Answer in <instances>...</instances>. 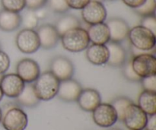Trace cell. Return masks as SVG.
Wrapping results in <instances>:
<instances>
[{
    "mask_svg": "<svg viewBox=\"0 0 156 130\" xmlns=\"http://www.w3.org/2000/svg\"><path fill=\"white\" fill-rule=\"evenodd\" d=\"M62 45L66 50L71 53H80L88 47L90 40L87 30L81 27H75L60 37Z\"/></svg>",
    "mask_w": 156,
    "mask_h": 130,
    "instance_id": "obj_1",
    "label": "cell"
},
{
    "mask_svg": "<svg viewBox=\"0 0 156 130\" xmlns=\"http://www.w3.org/2000/svg\"><path fill=\"white\" fill-rule=\"evenodd\" d=\"M59 82L60 81L50 71L41 73L33 84L38 98L44 101L54 98L57 95Z\"/></svg>",
    "mask_w": 156,
    "mask_h": 130,
    "instance_id": "obj_2",
    "label": "cell"
},
{
    "mask_svg": "<svg viewBox=\"0 0 156 130\" xmlns=\"http://www.w3.org/2000/svg\"><path fill=\"white\" fill-rule=\"evenodd\" d=\"M127 38L133 48L143 53H148L155 47V33L141 24L129 29Z\"/></svg>",
    "mask_w": 156,
    "mask_h": 130,
    "instance_id": "obj_3",
    "label": "cell"
},
{
    "mask_svg": "<svg viewBox=\"0 0 156 130\" xmlns=\"http://www.w3.org/2000/svg\"><path fill=\"white\" fill-rule=\"evenodd\" d=\"M15 44L21 53L24 54L34 53L41 48L39 38L35 30L24 28L15 37Z\"/></svg>",
    "mask_w": 156,
    "mask_h": 130,
    "instance_id": "obj_4",
    "label": "cell"
},
{
    "mask_svg": "<svg viewBox=\"0 0 156 130\" xmlns=\"http://www.w3.org/2000/svg\"><path fill=\"white\" fill-rule=\"evenodd\" d=\"M132 66L141 79L156 75V58L152 53H144L133 56Z\"/></svg>",
    "mask_w": 156,
    "mask_h": 130,
    "instance_id": "obj_5",
    "label": "cell"
},
{
    "mask_svg": "<svg viewBox=\"0 0 156 130\" xmlns=\"http://www.w3.org/2000/svg\"><path fill=\"white\" fill-rule=\"evenodd\" d=\"M2 123L5 130H24L28 124V117L22 109L14 107L2 115Z\"/></svg>",
    "mask_w": 156,
    "mask_h": 130,
    "instance_id": "obj_6",
    "label": "cell"
},
{
    "mask_svg": "<svg viewBox=\"0 0 156 130\" xmlns=\"http://www.w3.org/2000/svg\"><path fill=\"white\" fill-rule=\"evenodd\" d=\"M108 12L103 3L99 0H91L82 9V18L89 25L105 22Z\"/></svg>",
    "mask_w": 156,
    "mask_h": 130,
    "instance_id": "obj_7",
    "label": "cell"
},
{
    "mask_svg": "<svg viewBox=\"0 0 156 130\" xmlns=\"http://www.w3.org/2000/svg\"><path fill=\"white\" fill-rule=\"evenodd\" d=\"M92 113L94 123L100 127H111L118 120L117 112L111 104L101 103Z\"/></svg>",
    "mask_w": 156,
    "mask_h": 130,
    "instance_id": "obj_8",
    "label": "cell"
},
{
    "mask_svg": "<svg viewBox=\"0 0 156 130\" xmlns=\"http://www.w3.org/2000/svg\"><path fill=\"white\" fill-rule=\"evenodd\" d=\"M148 118L147 114L138 105L133 103L126 109L123 122L129 130H143Z\"/></svg>",
    "mask_w": 156,
    "mask_h": 130,
    "instance_id": "obj_9",
    "label": "cell"
},
{
    "mask_svg": "<svg viewBox=\"0 0 156 130\" xmlns=\"http://www.w3.org/2000/svg\"><path fill=\"white\" fill-rule=\"evenodd\" d=\"M41 73L39 64L32 59L25 58L21 59L16 65V74L24 83H34Z\"/></svg>",
    "mask_w": 156,
    "mask_h": 130,
    "instance_id": "obj_10",
    "label": "cell"
},
{
    "mask_svg": "<svg viewBox=\"0 0 156 130\" xmlns=\"http://www.w3.org/2000/svg\"><path fill=\"white\" fill-rule=\"evenodd\" d=\"M50 72L59 81L72 79L74 75L75 68L69 59L63 56H57L50 62Z\"/></svg>",
    "mask_w": 156,
    "mask_h": 130,
    "instance_id": "obj_11",
    "label": "cell"
},
{
    "mask_svg": "<svg viewBox=\"0 0 156 130\" xmlns=\"http://www.w3.org/2000/svg\"><path fill=\"white\" fill-rule=\"evenodd\" d=\"M24 81L16 73L3 75L0 80V87L3 94L10 98H16L24 89Z\"/></svg>",
    "mask_w": 156,
    "mask_h": 130,
    "instance_id": "obj_12",
    "label": "cell"
},
{
    "mask_svg": "<svg viewBox=\"0 0 156 130\" xmlns=\"http://www.w3.org/2000/svg\"><path fill=\"white\" fill-rule=\"evenodd\" d=\"M36 31L39 38L41 47L44 50L54 48L60 40V36L53 24H43L38 27Z\"/></svg>",
    "mask_w": 156,
    "mask_h": 130,
    "instance_id": "obj_13",
    "label": "cell"
},
{
    "mask_svg": "<svg viewBox=\"0 0 156 130\" xmlns=\"http://www.w3.org/2000/svg\"><path fill=\"white\" fill-rule=\"evenodd\" d=\"M82 87L79 82L73 79L60 81L57 95L59 99L66 102L77 101Z\"/></svg>",
    "mask_w": 156,
    "mask_h": 130,
    "instance_id": "obj_14",
    "label": "cell"
},
{
    "mask_svg": "<svg viewBox=\"0 0 156 130\" xmlns=\"http://www.w3.org/2000/svg\"><path fill=\"white\" fill-rule=\"evenodd\" d=\"M106 24L110 30V41L121 43L128 37L130 28L125 20L120 18H111Z\"/></svg>",
    "mask_w": 156,
    "mask_h": 130,
    "instance_id": "obj_15",
    "label": "cell"
},
{
    "mask_svg": "<svg viewBox=\"0 0 156 130\" xmlns=\"http://www.w3.org/2000/svg\"><path fill=\"white\" fill-rule=\"evenodd\" d=\"M79 106L86 112H92L101 103V97L97 90L93 88L82 89L77 99Z\"/></svg>",
    "mask_w": 156,
    "mask_h": 130,
    "instance_id": "obj_16",
    "label": "cell"
},
{
    "mask_svg": "<svg viewBox=\"0 0 156 130\" xmlns=\"http://www.w3.org/2000/svg\"><path fill=\"white\" fill-rule=\"evenodd\" d=\"M85 50L86 58L90 63L94 65H103L108 62L109 50L105 44H92Z\"/></svg>",
    "mask_w": 156,
    "mask_h": 130,
    "instance_id": "obj_17",
    "label": "cell"
},
{
    "mask_svg": "<svg viewBox=\"0 0 156 130\" xmlns=\"http://www.w3.org/2000/svg\"><path fill=\"white\" fill-rule=\"evenodd\" d=\"M109 50V58L107 64L110 66L119 68L122 67L127 59L126 51L120 43L108 42L106 44Z\"/></svg>",
    "mask_w": 156,
    "mask_h": 130,
    "instance_id": "obj_18",
    "label": "cell"
},
{
    "mask_svg": "<svg viewBox=\"0 0 156 130\" xmlns=\"http://www.w3.org/2000/svg\"><path fill=\"white\" fill-rule=\"evenodd\" d=\"M87 32L90 42L92 44L106 45L108 42H110V30L106 23L102 22L90 25Z\"/></svg>",
    "mask_w": 156,
    "mask_h": 130,
    "instance_id": "obj_19",
    "label": "cell"
},
{
    "mask_svg": "<svg viewBox=\"0 0 156 130\" xmlns=\"http://www.w3.org/2000/svg\"><path fill=\"white\" fill-rule=\"evenodd\" d=\"M21 25V17L18 12L2 9L0 11V30L12 32Z\"/></svg>",
    "mask_w": 156,
    "mask_h": 130,
    "instance_id": "obj_20",
    "label": "cell"
},
{
    "mask_svg": "<svg viewBox=\"0 0 156 130\" xmlns=\"http://www.w3.org/2000/svg\"><path fill=\"white\" fill-rule=\"evenodd\" d=\"M16 100L21 106L26 107H34L37 106L41 101L35 92L32 83H27V85L25 84L24 89L16 97Z\"/></svg>",
    "mask_w": 156,
    "mask_h": 130,
    "instance_id": "obj_21",
    "label": "cell"
},
{
    "mask_svg": "<svg viewBox=\"0 0 156 130\" xmlns=\"http://www.w3.org/2000/svg\"><path fill=\"white\" fill-rule=\"evenodd\" d=\"M138 105L148 116L156 114V93L143 91L138 99Z\"/></svg>",
    "mask_w": 156,
    "mask_h": 130,
    "instance_id": "obj_22",
    "label": "cell"
},
{
    "mask_svg": "<svg viewBox=\"0 0 156 130\" xmlns=\"http://www.w3.org/2000/svg\"><path fill=\"white\" fill-rule=\"evenodd\" d=\"M54 26L59 36L61 37L71 29L81 27V23L79 18L75 15H66L59 18Z\"/></svg>",
    "mask_w": 156,
    "mask_h": 130,
    "instance_id": "obj_23",
    "label": "cell"
},
{
    "mask_svg": "<svg viewBox=\"0 0 156 130\" xmlns=\"http://www.w3.org/2000/svg\"><path fill=\"white\" fill-rule=\"evenodd\" d=\"M133 103V102L130 99L126 97H119L113 100L111 104H112V106L114 107L116 112H117L118 120L123 122L126 109Z\"/></svg>",
    "mask_w": 156,
    "mask_h": 130,
    "instance_id": "obj_24",
    "label": "cell"
},
{
    "mask_svg": "<svg viewBox=\"0 0 156 130\" xmlns=\"http://www.w3.org/2000/svg\"><path fill=\"white\" fill-rule=\"evenodd\" d=\"M21 24H22L24 28L34 30L37 27L39 20H38L37 17L36 16L34 11L27 9L22 16L21 15Z\"/></svg>",
    "mask_w": 156,
    "mask_h": 130,
    "instance_id": "obj_25",
    "label": "cell"
},
{
    "mask_svg": "<svg viewBox=\"0 0 156 130\" xmlns=\"http://www.w3.org/2000/svg\"><path fill=\"white\" fill-rule=\"evenodd\" d=\"M156 0H146L144 3L137 9H134L135 12L142 17L149 16L155 14Z\"/></svg>",
    "mask_w": 156,
    "mask_h": 130,
    "instance_id": "obj_26",
    "label": "cell"
},
{
    "mask_svg": "<svg viewBox=\"0 0 156 130\" xmlns=\"http://www.w3.org/2000/svg\"><path fill=\"white\" fill-rule=\"evenodd\" d=\"M1 4L5 10L18 13L24 10L25 8L24 0H1Z\"/></svg>",
    "mask_w": 156,
    "mask_h": 130,
    "instance_id": "obj_27",
    "label": "cell"
},
{
    "mask_svg": "<svg viewBox=\"0 0 156 130\" xmlns=\"http://www.w3.org/2000/svg\"><path fill=\"white\" fill-rule=\"evenodd\" d=\"M122 68V72H123V75L124 76L125 79L126 80L129 81V82H140L141 78L135 72L132 66V59L127 60L126 59L125 63L123 64Z\"/></svg>",
    "mask_w": 156,
    "mask_h": 130,
    "instance_id": "obj_28",
    "label": "cell"
},
{
    "mask_svg": "<svg viewBox=\"0 0 156 130\" xmlns=\"http://www.w3.org/2000/svg\"><path fill=\"white\" fill-rule=\"evenodd\" d=\"M47 4L53 12L62 14L69 9L66 0H47Z\"/></svg>",
    "mask_w": 156,
    "mask_h": 130,
    "instance_id": "obj_29",
    "label": "cell"
},
{
    "mask_svg": "<svg viewBox=\"0 0 156 130\" xmlns=\"http://www.w3.org/2000/svg\"><path fill=\"white\" fill-rule=\"evenodd\" d=\"M140 82L145 91H152L156 93V75L155 76H148L141 79Z\"/></svg>",
    "mask_w": 156,
    "mask_h": 130,
    "instance_id": "obj_30",
    "label": "cell"
},
{
    "mask_svg": "<svg viewBox=\"0 0 156 130\" xmlns=\"http://www.w3.org/2000/svg\"><path fill=\"white\" fill-rule=\"evenodd\" d=\"M141 25L150 30L151 31L156 33V18L155 15H149V16L143 17L141 21Z\"/></svg>",
    "mask_w": 156,
    "mask_h": 130,
    "instance_id": "obj_31",
    "label": "cell"
},
{
    "mask_svg": "<svg viewBox=\"0 0 156 130\" xmlns=\"http://www.w3.org/2000/svg\"><path fill=\"white\" fill-rule=\"evenodd\" d=\"M11 60L9 55L0 50V75H4L10 67Z\"/></svg>",
    "mask_w": 156,
    "mask_h": 130,
    "instance_id": "obj_32",
    "label": "cell"
},
{
    "mask_svg": "<svg viewBox=\"0 0 156 130\" xmlns=\"http://www.w3.org/2000/svg\"><path fill=\"white\" fill-rule=\"evenodd\" d=\"M25 1V8L30 10L35 11L43 8L47 4V0H24Z\"/></svg>",
    "mask_w": 156,
    "mask_h": 130,
    "instance_id": "obj_33",
    "label": "cell"
},
{
    "mask_svg": "<svg viewBox=\"0 0 156 130\" xmlns=\"http://www.w3.org/2000/svg\"><path fill=\"white\" fill-rule=\"evenodd\" d=\"M91 0H66L69 8L76 10H82Z\"/></svg>",
    "mask_w": 156,
    "mask_h": 130,
    "instance_id": "obj_34",
    "label": "cell"
},
{
    "mask_svg": "<svg viewBox=\"0 0 156 130\" xmlns=\"http://www.w3.org/2000/svg\"><path fill=\"white\" fill-rule=\"evenodd\" d=\"M122 1L126 6L135 9L141 6L146 2V0H122Z\"/></svg>",
    "mask_w": 156,
    "mask_h": 130,
    "instance_id": "obj_35",
    "label": "cell"
},
{
    "mask_svg": "<svg viewBox=\"0 0 156 130\" xmlns=\"http://www.w3.org/2000/svg\"><path fill=\"white\" fill-rule=\"evenodd\" d=\"M145 129L146 130H156V115L150 116L148 118V121L146 123Z\"/></svg>",
    "mask_w": 156,
    "mask_h": 130,
    "instance_id": "obj_36",
    "label": "cell"
},
{
    "mask_svg": "<svg viewBox=\"0 0 156 130\" xmlns=\"http://www.w3.org/2000/svg\"><path fill=\"white\" fill-rule=\"evenodd\" d=\"M35 14H36V16L37 17L38 20H43L47 17V12L45 9H44V7L41 8L39 9H37L34 11Z\"/></svg>",
    "mask_w": 156,
    "mask_h": 130,
    "instance_id": "obj_37",
    "label": "cell"
},
{
    "mask_svg": "<svg viewBox=\"0 0 156 130\" xmlns=\"http://www.w3.org/2000/svg\"><path fill=\"white\" fill-rule=\"evenodd\" d=\"M3 96H4V94H3V92H2V90L1 87H0V101H1V100H2V98H3Z\"/></svg>",
    "mask_w": 156,
    "mask_h": 130,
    "instance_id": "obj_38",
    "label": "cell"
},
{
    "mask_svg": "<svg viewBox=\"0 0 156 130\" xmlns=\"http://www.w3.org/2000/svg\"><path fill=\"white\" fill-rule=\"evenodd\" d=\"M2 111L1 108H0V123L2 122Z\"/></svg>",
    "mask_w": 156,
    "mask_h": 130,
    "instance_id": "obj_39",
    "label": "cell"
},
{
    "mask_svg": "<svg viewBox=\"0 0 156 130\" xmlns=\"http://www.w3.org/2000/svg\"><path fill=\"white\" fill-rule=\"evenodd\" d=\"M109 130H121V129H115V128H114V129H109Z\"/></svg>",
    "mask_w": 156,
    "mask_h": 130,
    "instance_id": "obj_40",
    "label": "cell"
},
{
    "mask_svg": "<svg viewBox=\"0 0 156 130\" xmlns=\"http://www.w3.org/2000/svg\"><path fill=\"white\" fill-rule=\"evenodd\" d=\"M2 76H3V75H0V80H1V79H2Z\"/></svg>",
    "mask_w": 156,
    "mask_h": 130,
    "instance_id": "obj_41",
    "label": "cell"
},
{
    "mask_svg": "<svg viewBox=\"0 0 156 130\" xmlns=\"http://www.w3.org/2000/svg\"><path fill=\"white\" fill-rule=\"evenodd\" d=\"M108 1H116V0H108Z\"/></svg>",
    "mask_w": 156,
    "mask_h": 130,
    "instance_id": "obj_42",
    "label": "cell"
},
{
    "mask_svg": "<svg viewBox=\"0 0 156 130\" xmlns=\"http://www.w3.org/2000/svg\"><path fill=\"white\" fill-rule=\"evenodd\" d=\"M0 50H1V44H0Z\"/></svg>",
    "mask_w": 156,
    "mask_h": 130,
    "instance_id": "obj_43",
    "label": "cell"
}]
</instances>
